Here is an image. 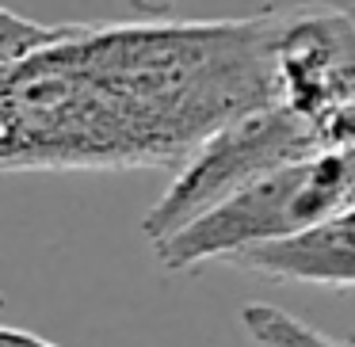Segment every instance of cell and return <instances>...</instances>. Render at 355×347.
<instances>
[{
	"mask_svg": "<svg viewBox=\"0 0 355 347\" xmlns=\"http://www.w3.org/2000/svg\"><path fill=\"white\" fill-rule=\"evenodd\" d=\"M0 347H58L50 339L35 336V332H24V328H8V324H0Z\"/></svg>",
	"mask_w": 355,
	"mask_h": 347,
	"instance_id": "cell-6",
	"label": "cell"
},
{
	"mask_svg": "<svg viewBox=\"0 0 355 347\" xmlns=\"http://www.w3.org/2000/svg\"><path fill=\"white\" fill-rule=\"evenodd\" d=\"M355 206V149H321L286 164L225 199L176 237L153 244L164 271H187L214 260L291 240Z\"/></svg>",
	"mask_w": 355,
	"mask_h": 347,
	"instance_id": "cell-2",
	"label": "cell"
},
{
	"mask_svg": "<svg viewBox=\"0 0 355 347\" xmlns=\"http://www.w3.org/2000/svg\"><path fill=\"white\" fill-rule=\"evenodd\" d=\"M58 35H62V27L35 24V19L19 16L12 8H0V84L24 62H31L39 50H46Z\"/></svg>",
	"mask_w": 355,
	"mask_h": 347,
	"instance_id": "cell-5",
	"label": "cell"
},
{
	"mask_svg": "<svg viewBox=\"0 0 355 347\" xmlns=\"http://www.w3.org/2000/svg\"><path fill=\"white\" fill-rule=\"evenodd\" d=\"M271 103V12L73 24L0 84V172H180Z\"/></svg>",
	"mask_w": 355,
	"mask_h": 347,
	"instance_id": "cell-1",
	"label": "cell"
},
{
	"mask_svg": "<svg viewBox=\"0 0 355 347\" xmlns=\"http://www.w3.org/2000/svg\"><path fill=\"white\" fill-rule=\"evenodd\" d=\"M230 263L275 283H309L332 290L355 286V206L291 240L241 252Z\"/></svg>",
	"mask_w": 355,
	"mask_h": 347,
	"instance_id": "cell-3",
	"label": "cell"
},
{
	"mask_svg": "<svg viewBox=\"0 0 355 347\" xmlns=\"http://www.w3.org/2000/svg\"><path fill=\"white\" fill-rule=\"evenodd\" d=\"M126 4H130L141 19H161V16H168V12L176 8L180 0H126Z\"/></svg>",
	"mask_w": 355,
	"mask_h": 347,
	"instance_id": "cell-7",
	"label": "cell"
},
{
	"mask_svg": "<svg viewBox=\"0 0 355 347\" xmlns=\"http://www.w3.org/2000/svg\"><path fill=\"white\" fill-rule=\"evenodd\" d=\"M241 328L256 347H355L352 339H336L306 324L302 317L275 305H260V301H248L241 309Z\"/></svg>",
	"mask_w": 355,
	"mask_h": 347,
	"instance_id": "cell-4",
	"label": "cell"
}]
</instances>
